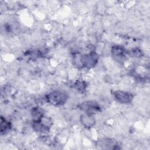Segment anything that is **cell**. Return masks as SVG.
<instances>
[{
    "instance_id": "2",
    "label": "cell",
    "mask_w": 150,
    "mask_h": 150,
    "mask_svg": "<svg viewBox=\"0 0 150 150\" xmlns=\"http://www.w3.org/2000/svg\"><path fill=\"white\" fill-rule=\"evenodd\" d=\"M99 56L98 54L94 52L91 51L88 53L80 55V65L81 67L86 68L94 67L98 63Z\"/></svg>"
},
{
    "instance_id": "11",
    "label": "cell",
    "mask_w": 150,
    "mask_h": 150,
    "mask_svg": "<svg viewBox=\"0 0 150 150\" xmlns=\"http://www.w3.org/2000/svg\"><path fill=\"white\" fill-rule=\"evenodd\" d=\"M128 54L130 56H135V57H139L142 55V52L141 50H139L138 49H135L132 51L128 52Z\"/></svg>"
},
{
    "instance_id": "6",
    "label": "cell",
    "mask_w": 150,
    "mask_h": 150,
    "mask_svg": "<svg viewBox=\"0 0 150 150\" xmlns=\"http://www.w3.org/2000/svg\"><path fill=\"white\" fill-rule=\"evenodd\" d=\"M111 54L118 62H123L127 58V55L128 54V52L126 50V49L122 46L120 45H115L112 46L111 47Z\"/></svg>"
},
{
    "instance_id": "5",
    "label": "cell",
    "mask_w": 150,
    "mask_h": 150,
    "mask_svg": "<svg viewBox=\"0 0 150 150\" xmlns=\"http://www.w3.org/2000/svg\"><path fill=\"white\" fill-rule=\"evenodd\" d=\"M115 99L121 104H129L134 99V95L129 92L124 91H115L112 93Z\"/></svg>"
},
{
    "instance_id": "7",
    "label": "cell",
    "mask_w": 150,
    "mask_h": 150,
    "mask_svg": "<svg viewBox=\"0 0 150 150\" xmlns=\"http://www.w3.org/2000/svg\"><path fill=\"white\" fill-rule=\"evenodd\" d=\"M80 121L81 124L86 127H91L95 124V120L91 115L87 114L82 115L81 116Z\"/></svg>"
},
{
    "instance_id": "8",
    "label": "cell",
    "mask_w": 150,
    "mask_h": 150,
    "mask_svg": "<svg viewBox=\"0 0 150 150\" xmlns=\"http://www.w3.org/2000/svg\"><path fill=\"white\" fill-rule=\"evenodd\" d=\"M11 128V122L5 118L1 117V134H5Z\"/></svg>"
},
{
    "instance_id": "4",
    "label": "cell",
    "mask_w": 150,
    "mask_h": 150,
    "mask_svg": "<svg viewBox=\"0 0 150 150\" xmlns=\"http://www.w3.org/2000/svg\"><path fill=\"white\" fill-rule=\"evenodd\" d=\"M79 107L81 110L84 111L86 114L91 115L101 111V108L98 104L93 101H87L83 102L80 104Z\"/></svg>"
},
{
    "instance_id": "10",
    "label": "cell",
    "mask_w": 150,
    "mask_h": 150,
    "mask_svg": "<svg viewBox=\"0 0 150 150\" xmlns=\"http://www.w3.org/2000/svg\"><path fill=\"white\" fill-rule=\"evenodd\" d=\"M74 88L79 91H83L85 90L87 84L84 81L79 80L74 83Z\"/></svg>"
},
{
    "instance_id": "3",
    "label": "cell",
    "mask_w": 150,
    "mask_h": 150,
    "mask_svg": "<svg viewBox=\"0 0 150 150\" xmlns=\"http://www.w3.org/2000/svg\"><path fill=\"white\" fill-rule=\"evenodd\" d=\"M51 124L52 120L50 118L43 116L39 120L33 121L32 127L36 132L47 133L50 130Z\"/></svg>"
},
{
    "instance_id": "9",
    "label": "cell",
    "mask_w": 150,
    "mask_h": 150,
    "mask_svg": "<svg viewBox=\"0 0 150 150\" xmlns=\"http://www.w3.org/2000/svg\"><path fill=\"white\" fill-rule=\"evenodd\" d=\"M31 114L33 121H38L41 119L43 115V110L39 107H33L31 111Z\"/></svg>"
},
{
    "instance_id": "1",
    "label": "cell",
    "mask_w": 150,
    "mask_h": 150,
    "mask_svg": "<svg viewBox=\"0 0 150 150\" xmlns=\"http://www.w3.org/2000/svg\"><path fill=\"white\" fill-rule=\"evenodd\" d=\"M68 98L69 96L67 94L61 90H53L45 96L46 101L55 106L64 105L66 103Z\"/></svg>"
}]
</instances>
